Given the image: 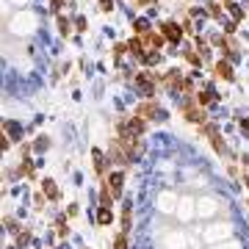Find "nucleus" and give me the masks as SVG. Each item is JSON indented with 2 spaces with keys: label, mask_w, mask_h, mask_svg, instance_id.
Segmentation results:
<instances>
[{
  "label": "nucleus",
  "mask_w": 249,
  "mask_h": 249,
  "mask_svg": "<svg viewBox=\"0 0 249 249\" xmlns=\"http://www.w3.org/2000/svg\"><path fill=\"white\" fill-rule=\"evenodd\" d=\"M180 114H183V119H188V122H194L202 127L205 122H208V114H205V108L196 103V100H191V94H188V100L180 106Z\"/></svg>",
  "instance_id": "obj_1"
},
{
  "label": "nucleus",
  "mask_w": 249,
  "mask_h": 249,
  "mask_svg": "<svg viewBox=\"0 0 249 249\" xmlns=\"http://www.w3.org/2000/svg\"><path fill=\"white\" fill-rule=\"evenodd\" d=\"M108 160H111V166H119V169H127V166L133 163V158L127 155V150H124L116 139L111 142V147H108Z\"/></svg>",
  "instance_id": "obj_2"
},
{
  "label": "nucleus",
  "mask_w": 249,
  "mask_h": 249,
  "mask_svg": "<svg viewBox=\"0 0 249 249\" xmlns=\"http://www.w3.org/2000/svg\"><path fill=\"white\" fill-rule=\"evenodd\" d=\"M202 133L208 136V142L213 144L216 155H222V158H227V144H224L222 133H219V127H216V124H211V122H205V124H202Z\"/></svg>",
  "instance_id": "obj_3"
},
{
  "label": "nucleus",
  "mask_w": 249,
  "mask_h": 249,
  "mask_svg": "<svg viewBox=\"0 0 249 249\" xmlns=\"http://www.w3.org/2000/svg\"><path fill=\"white\" fill-rule=\"evenodd\" d=\"M9 28L14 31V34H19V36H22V34H31V31L36 28V17L31 14V11H25V14L19 11L17 17L11 19V25H9Z\"/></svg>",
  "instance_id": "obj_4"
},
{
  "label": "nucleus",
  "mask_w": 249,
  "mask_h": 249,
  "mask_svg": "<svg viewBox=\"0 0 249 249\" xmlns=\"http://www.w3.org/2000/svg\"><path fill=\"white\" fill-rule=\"evenodd\" d=\"M103 180H106V186L111 188L114 199H119V196H122V188H124V172L122 169H111Z\"/></svg>",
  "instance_id": "obj_5"
},
{
  "label": "nucleus",
  "mask_w": 249,
  "mask_h": 249,
  "mask_svg": "<svg viewBox=\"0 0 249 249\" xmlns=\"http://www.w3.org/2000/svg\"><path fill=\"white\" fill-rule=\"evenodd\" d=\"M158 31H160L163 36H166V42H169V45H180V42H183V28H180L178 22H172V19L160 22Z\"/></svg>",
  "instance_id": "obj_6"
},
{
  "label": "nucleus",
  "mask_w": 249,
  "mask_h": 249,
  "mask_svg": "<svg viewBox=\"0 0 249 249\" xmlns=\"http://www.w3.org/2000/svg\"><path fill=\"white\" fill-rule=\"evenodd\" d=\"M142 39H144V47H147V50H158V53L163 50V45H169V42H166V36L160 34V31H158V34L150 31V34H144Z\"/></svg>",
  "instance_id": "obj_7"
},
{
  "label": "nucleus",
  "mask_w": 249,
  "mask_h": 249,
  "mask_svg": "<svg viewBox=\"0 0 249 249\" xmlns=\"http://www.w3.org/2000/svg\"><path fill=\"white\" fill-rule=\"evenodd\" d=\"M91 160H94V175L103 180L108 175V163H111V160H108V155H103L100 150H91Z\"/></svg>",
  "instance_id": "obj_8"
},
{
  "label": "nucleus",
  "mask_w": 249,
  "mask_h": 249,
  "mask_svg": "<svg viewBox=\"0 0 249 249\" xmlns=\"http://www.w3.org/2000/svg\"><path fill=\"white\" fill-rule=\"evenodd\" d=\"M42 194H45L50 202L61 199V191H58V186H55V180H53V178H42Z\"/></svg>",
  "instance_id": "obj_9"
},
{
  "label": "nucleus",
  "mask_w": 249,
  "mask_h": 249,
  "mask_svg": "<svg viewBox=\"0 0 249 249\" xmlns=\"http://www.w3.org/2000/svg\"><path fill=\"white\" fill-rule=\"evenodd\" d=\"M216 78H222V80H235V70H232V64L227 61V58L216 61Z\"/></svg>",
  "instance_id": "obj_10"
},
{
  "label": "nucleus",
  "mask_w": 249,
  "mask_h": 249,
  "mask_svg": "<svg viewBox=\"0 0 249 249\" xmlns=\"http://www.w3.org/2000/svg\"><path fill=\"white\" fill-rule=\"evenodd\" d=\"M97 224H100V227H108V224H114V208H106V205H100V208H97Z\"/></svg>",
  "instance_id": "obj_11"
},
{
  "label": "nucleus",
  "mask_w": 249,
  "mask_h": 249,
  "mask_svg": "<svg viewBox=\"0 0 249 249\" xmlns=\"http://www.w3.org/2000/svg\"><path fill=\"white\" fill-rule=\"evenodd\" d=\"M155 111H158V103H155V100H147V103H142V106H136V114L144 116V119H152Z\"/></svg>",
  "instance_id": "obj_12"
},
{
  "label": "nucleus",
  "mask_w": 249,
  "mask_h": 249,
  "mask_svg": "<svg viewBox=\"0 0 249 249\" xmlns=\"http://www.w3.org/2000/svg\"><path fill=\"white\" fill-rule=\"evenodd\" d=\"M122 232H130V224H133V205L130 202H124L122 205Z\"/></svg>",
  "instance_id": "obj_13"
},
{
  "label": "nucleus",
  "mask_w": 249,
  "mask_h": 249,
  "mask_svg": "<svg viewBox=\"0 0 249 249\" xmlns=\"http://www.w3.org/2000/svg\"><path fill=\"white\" fill-rule=\"evenodd\" d=\"M3 130L9 133L11 142H22V127H19L17 122H3Z\"/></svg>",
  "instance_id": "obj_14"
},
{
  "label": "nucleus",
  "mask_w": 249,
  "mask_h": 249,
  "mask_svg": "<svg viewBox=\"0 0 249 249\" xmlns=\"http://www.w3.org/2000/svg\"><path fill=\"white\" fill-rule=\"evenodd\" d=\"M213 100H216V91L211 89V86H205L202 91H196V103H199L202 108L208 106V103H213Z\"/></svg>",
  "instance_id": "obj_15"
},
{
  "label": "nucleus",
  "mask_w": 249,
  "mask_h": 249,
  "mask_svg": "<svg viewBox=\"0 0 249 249\" xmlns=\"http://www.w3.org/2000/svg\"><path fill=\"white\" fill-rule=\"evenodd\" d=\"M114 194H111V188L106 186V180H103V188H100V205H106V208H114Z\"/></svg>",
  "instance_id": "obj_16"
},
{
  "label": "nucleus",
  "mask_w": 249,
  "mask_h": 249,
  "mask_svg": "<svg viewBox=\"0 0 249 249\" xmlns=\"http://www.w3.org/2000/svg\"><path fill=\"white\" fill-rule=\"evenodd\" d=\"M183 58H186V61L191 64V67H202V55L194 53L191 47H183Z\"/></svg>",
  "instance_id": "obj_17"
},
{
  "label": "nucleus",
  "mask_w": 249,
  "mask_h": 249,
  "mask_svg": "<svg viewBox=\"0 0 249 249\" xmlns=\"http://www.w3.org/2000/svg\"><path fill=\"white\" fill-rule=\"evenodd\" d=\"M67 219H70L67 213H61L58 219H55V227H58V235H61V238H67V235H70V227H67Z\"/></svg>",
  "instance_id": "obj_18"
},
{
  "label": "nucleus",
  "mask_w": 249,
  "mask_h": 249,
  "mask_svg": "<svg viewBox=\"0 0 249 249\" xmlns=\"http://www.w3.org/2000/svg\"><path fill=\"white\" fill-rule=\"evenodd\" d=\"M133 31H136V36H144V34H150V22H147L144 17H139V19L133 22Z\"/></svg>",
  "instance_id": "obj_19"
},
{
  "label": "nucleus",
  "mask_w": 249,
  "mask_h": 249,
  "mask_svg": "<svg viewBox=\"0 0 249 249\" xmlns=\"http://www.w3.org/2000/svg\"><path fill=\"white\" fill-rule=\"evenodd\" d=\"M19 175H25V178L34 180V163H31V155L22 158V163H19Z\"/></svg>",
  "instance_id": "obj_20"
},
{
  "label": "nucleus",
  "mask_w": 249,
  "mask_h": 249,
  "mask_svg": "<svg viewBox=\"0 0 249 249\" xmlns=\"http://www.w3.org/2000/svg\"><path fill=\"white\" fill-rule=\"evenodd\" d=\"M55 22H58V31H61V36H70V34H72V25H70V19H67V17H61V14H58V19H55Z\"/></svg>",
  "instance_id": "obj_21"
},
{
  "label": "nucleus",
  "mask_w": 249,
  "mask_h": 249,
  "mask_svg": "<svg viewBox=\"0 0 249 249\" xmlns=\"http://www.w3.org/2000/svg\"><path fill=\"white\" fill-rule=\"evenodd\" d=\"M208 14H211L213 19H219V22H222V6H219L216 0H211V3H208Z\"/></svg>",
  "instance_id": "obj_22"
},
{
  "label": "nucleus",
  "mask_w": 249,
  "mask_h": 249,
  "mask_svg": "<svg viewBox=\"0 0 249 249\" xmlns=\"http://www.w3.org/2000/svg\"><path fill=\"white\" fill-rule=\"evenodd\" d=\"M114 249H127V232H116L114 235Z\"/></svg>",
  "instance_id": "obj_23"
},
{
  "label": "nucleus",
  "mask_w": 249,
  "mask_h": 249,
  "mask_svg": "<svg viewBox=\"0 0 249 249\" xmlns=\"http://www.w3.org/2000/svg\"><path fill=\"white\" fill-rule=\"evenodd\" d=\"M31 244V230H19L17 232V247H28Z\"/></svg>",
  "instance_id": "obj_24"
},
{
  "label": "nucleus",
  "mask_w": 249,
  "mask_h": 249,
  "mask_svg": "<svg viewBox=\"0 0 249 249\" xmlns=\"http://www.w3.org/2000/svg\"><path fill=\"white\" fill-rule=\"evenodd\" d=\"M3 222H6V227H9V230L14 232V235H17V232L22 230V227H19V224H17V219H11V216H6V219H3Z\"/></svg>",
  "instance_id": "obj_25"
},
{
  "label": "nucleus",
  "mask_w": 249,
  "mask_h": 249,
  "mask_svg": "<svg viewBox=\"0 0 249 249\" xmlns=\"http://www.w3.org/2000/svg\"><path fill=\"white\" fill-rule=\"evenodd\" d=\"M222 28H224V34H232V31H235V22H230V19H222Z\"/></svg>",
  "instance_id": "obj_26"
},
{
  "label": "nucleus",
  "mask_w": 249,
  "mask_h": 249,
  "mask_svg": "<svg viewBox=\"0 0 249 249\" xmlns=\"http://www.w3.org/2000/svg\"><path fill=\"white\" fill-rule=\"evenodd\" d=\"M100 9L103 11H114V3H111V0H100Z\"/></svg>",
  "instance_id": "obj_27"
},
{
  "label": "nucleus",
  "mask_w": 249,
  "mask_h": 249,
  "mask_svg": "<svg viewBox=\"0 0 249 249\" xmlns=\"http://www.w3.org/2000/svg\"><path fill=\"white\" fill-rule=\"evenodd\" d=\"M61 6H64V0H50V9H53L55 14H58V11H61Z\"/></svg>",
  "instance_id": "obj_28"
},
{
  "label": "nucleus",
  "mask_w": 249,
  "mask_h": 249,
  "mask_svg": "<svg viewBox=\"0 0 249 249\" xmlns=\"http://www.w3.org/2000/svg\"><path fill=\"white\" fill-rule=\"evenodd\" d=\"M183 31H186V34H194V28H191V19H183Z\"/></svg>",
  "instance_id": "obj_29"
},
{
  "label": "nucleus",
  "mask_w": 249,
  "mask_h": 249,
  "mask_svg": "<svg viewBox=\"0 0 249 249\" xmlns=\"http://www.w3.org/2000/svg\"><path fill=\"white\" fill-rule=\"evenodd\" d=\"M34 199H36V208H42V205H45V199H47V196H45V194H36Z\"/></svg>",
  "instance_id": "obj_30"
},
{
  "label": "nucleus",
  "mask_w": 249,
  "mask_h": 249,
  "mask_svg": "<svg viewBox=\"0 0 249 249\" xmlns=\"http://www.w3.org/2000/svg\"><path fill=\"white\" fill-rule=\"evenodd\" d=\"M75 28H78V31H83V28H86V19L78 17V19H75Z\"/></svg>",
  "instance_id": "obj_31"
},
{
  "label": "nucleus",
  "mask_w": 249,
  "mask_h": 249,
  "mask_svg": "<svg viewBox=\"0 0 249 249\" xmlns=\"http://www.w3.org/2000/svg\"><path fill=\"white\" fill-rule=\"evenodd\" d=\"M47 144H50V142H47V139H39V142H36V150H45Z\"/></svg>",
  "instance_id": "obj_32"
},
{
  "label": "nucleus",
  "mask_w": 249,
  "mask_h": 249,
  "mask_svg": "<svg viewBox=\"0 0 249 249\" xmlns=\"http://www.w3.org/2000/svg\"><path fill=\"white\" fill-rule=\"evenodd\" d=\"M136 3H139V6H150L152 0H136Z\"/></svg>",
  "instance_id": "obj_33"
},
{
  "label": "nucleus",
  "mask_w": 249,
  "mask_h": 249,
  "mask_svg": "<svg viewBox=\"0 0 249 249\" xmlns=\"http://www.w3.org/2000/svg\"><path fill=\"white\" fill-rule=\"evenodd\" d=\"M244 183H247V188H249V172H247V175H244Z\"/></svg>",
  "instance_id": "obj_34"
},
{
  "label": "nucleus",
  "mask_w": 249,
  "mask_h": 249,
  "mask_svg": "<svg viewBox=\"0 0 249 249\" xmlns=\"http://www.w3.org/2000/svg\"><path fill=\"white\" fill-rule=\"evenodd\" d=\"M244 130H249V119H247V122H244Z\"/></svg>",
  "instance_id": "obj_35"
},
{
  "label": "nucleus",
  "mask_w": 249,
  "mask_h": 249,
  "mask_svg": "<svg viewBox=\"0 0 249 249\" xmlns=\"http://www.w3.org/2000/svg\"><path fill=\"white\" fill-rule=\"evenodd\" d=\"M247 205H249V199H247Z\"/></svg>",
  "instance_id": "obj_36"
}]
</instances>
